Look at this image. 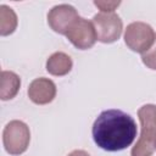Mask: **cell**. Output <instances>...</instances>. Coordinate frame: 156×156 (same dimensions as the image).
I'll list each match as a JSON object with an SVG mask.
<instances>
[{"mask_svg":"<svg viewBox=\"0 0 156 156\" xmlns=\"http://www.w3.org/2000/svg\"><path fill=\"white\" fill-rule=\"evenodd\" d=\"M56 96V85L49 78H35L28 87V98L37 105H46Z\"/></svg>","mask_w":156,"mask_h":156,"instance_id":"8","label":"cell"},{"mask_svg":"<svg viewBox=\"0 0 156 156\" xmlns=\"http://www.w3.org/2000/svg\"><path fill=\"white\" fill-rule=\"evenodd\" d=\"M16 28H17V16L15 11L6 5H1L0 6V34L2 37L10 35L15 32Z\"/></svg>","mask_w":156,"mask_h":156,"instance_id":"11","label":"cell"},{"mask_svg":"<svg viewBox=\"0 0 156 156\" xmlns=\"http://www.w3.org/2000/svg\"><path fill=\"white\" fill-rule=\"evenodd\" d=\"M66 37L79 50L90 49L98 40L93 22L83 17H79L76 21V23L67 32Z\"/></svg>","mask_w":156,"mask_h":156,"instance_id":"7","label":"cell"},{"mask_svg":"<svg viewBox=\"0 0 156 156\" xmlns=\"http://www.w3.org/2000/svg\"><path fill=\"white\" fill-rule=\"evenodd\" d=\"M78 18L79 15L77 10L68 4L56 5L48 13V23L50 28L54 32L63 35L67 34V32L71 29V27L76 23Z\"/></svg>","mask_w":156,"mask_h":156,"instance_id":"6","label":"cell"},{"mask_svg":"<svg viewBox=\"0 0 156 156\" xmlns=\"http://www.w3.org/2000/svg\"><path fill=\"white\" fill-rule=\"evenodd\" d=\"M72 66H73L72 58L62 51L54 52L46 61V71L56 77L66 76L67 73H69Z\"/></svg>","mask_w":156,"mask_h":156,"instance_id":"9","label":"cell"},{"mask_svg":"<svg viewBox=\"0 0 156 156\" xmlns=\"http://www.w3.org/2000/svg\"><path fill=\"white\" fill-rule=\"evenodd\" d=\"M156 34L152 27L145 22H132L127 26L124 32V43L134 52L147 51L154 41Z\"/></svg>","mask_w":156,"mask_h":156,"instance_id":"4","label":"cell"},{"mask_svg":"<svg viewBox=\"0 0 156 156\" xmlns=\"http://www.w3.org/2000/svg\"><path fill=\"white\" fill-rule=\"evenodd\" d=\"M155 149H156V144H155Z\"/></svg>","mask_w":156,"mask_h":156,"instance_id":"15","label":"cell"},{"mask_svg":"<svg viewBox=\"0 0 156 156\" xmlns=\"http://www.w3.org/2000/svg\"><path fill=\"white\" fill-rule=\"evenodd\" d=\"M119 1H94V5L100 9L101 12H113L119 6Z\"/></svg>","mask_w":156,"mask_h":156,"instance_id":"13","label":"cell"},{"mask_svg":"<svg viewBox=\"0 0 156 156\" xmlns=\"http://www.w3.org/2000/svg\"><path fill=\"white\" fill-rule=\"evenodd\" d=\"M21 87L20 77L12 71H2L0 78V98L1 100H11L13 99Z\"/></svg>","mask_w":156,"mask_h":156,"instance_id":"10","label":"cell"},{"mask_svg":"<svg viewBox=\"0 0 156 156\" xmlns=\"http://www.w3.org/2000/svg\"><path fill=\"white\" fill-rule=\"evenodd\" d=\"M67 156H90V155L84 150H74V151L69 152Z\"/></svg>","mask_w":156,"mask_h":156,"instance_id":"14","label":"cell"},{"mask_svg":"<svg viewBox=\"0 0 156 156\" xmlns=\"http://www.w3.org/2000/svg\"><path fill=\"white\" fill-rule=\"evenodd\" d=\"M141 61L147 68L156 69V38H155L152 46L147 51L141 54Z\"/></svg>","mask_w":156,"mask_h":156,"instance_id":"12","label":"cell"},{"mask_svg":"<svg viewBox=\"0 0 156 156\" xmlns=\"http://www.w3.org/2000/svg\"><path fill=\"white\" fill-rule=\"evenodd\" d=\"M141 126L140 136L133 146L130 156H151L156 144V105L146 104L138 110Z\"/></svg>","mask_w":156,"mask_h":156,"instance_id":"2","label":"cell"},{"mask_svg":"<svg viewBox=\"0 0 156 156\" xmlns=\"http://www.w3.org/2000/svg\"><path fill=\"white\" fill-rule=\"evenodd\" d=\"M93 24L99 41L111 44L119 39L123 23L121 17L115 12H99L93 17Z\"/></svg>","mask_w":156,"mask_h":156,"instance_id":"5","label":"cell"},{"mask_svg":"<svg viewBox=\"0 0 156 156\" xmlns=\"http://www.w3.org/2000/svg\"><path fill=\"white\" fill-rule=\"evenodd\" d=\"M30 132L29 127L18 119L9 122L2 132V143L5 150L10 155H21L23 154L29 145Z\"/></svg>","mask_w":156,"mask_h":156,"instance_id":"3","label":"cell"},{"mask_svg":"<svg viewBox=\"0 0 156 156\" xmlns=\"http://www.w3.org/2000/svg\"><path fill=\"white\" fill-rule=\"evenodd\" d=\"M93 139L105 151H121L130 146L136 136L134 118L116 108L102 111L93 124Z\"/></svg>","mask_w":156,"mask_h":156,"instance_id":"1","label":"cell"}]
</instances>
